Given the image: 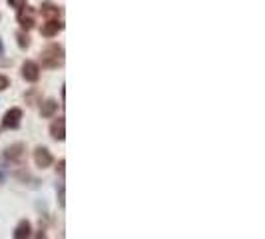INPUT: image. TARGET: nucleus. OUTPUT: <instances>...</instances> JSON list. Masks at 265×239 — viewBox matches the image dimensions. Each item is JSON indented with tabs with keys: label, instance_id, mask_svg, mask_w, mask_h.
<instances>
[{
	"label": "nucleus",
	"instance_id": "4",
	"mask_svg": "<svg viewBox=\"0 0 265 239\" xmlns=\"http://www.w3.org/2000/svg\"><path fill=\"white\" fill-rule=\"evenodd\" d=\"M18 24L24 28V30H30L32 26H34V10L32 8H20V12H18Z\"/></svg>",
	"mask_w": 265,
	"mask_h": 239
},
{
	"label": "nucleus",
	"instance_id": "9",
	"mask_svg": "<svg viewBox=\"0 0 265 239\" xmlns=\"http://www.w3.org/2000/svg\"><path fill=\"white\" fill-rule=\"evenodd\" d=\"M14 237H16V239L30 237V223H28L26 219H24V221H20V223L16 225V229H14Z\"/></svg>",
	"mask_w": 265,
	"mask_h": 239
},
{
	"label": "nucleus",
	"instance_id": "14",
	"mask_svg": "<svg viewBox=\"0 0 265 239\" xmlns=\"http://www.w3.org/2000/svg\"><path fill=\"white\" fill-rule=\"evenodd\" d=\"M6 2H8L12 8H18V10H20V8L26 4V0H6Z\"/></svg>",
	"mask_w": 265,
	"mask_h": 239
},
{
	"label": "nucleus",
	"instance_id": "13",
	"mask_svg": "<svg viewBox=\"0 0 265 239\" xmlns=\"http://www.w3.org/2000/svg\"><path fill=\"white\" fill-rule=\"evenodd\" d=\"M6 175H8V167H6V164L2 160H0V184L6 179Z\"/></svg>",
	"mask_w": 265,
	"mask_h": 239
},
{
	"label": "nucleus",
	"instance_id": "17",
	"mask_svg": "<svg viewBox=\"0 0 265 239\" xmlns=\"http://www.w3.org/2000/svg\"><path fill=\"white\" fill-rule=\"evenodd\" d=\"M64 166H66V162L60 160V164H58V171H60V175H64Z\"/></svg>",
	"mask_w": 265,
	"mask_h": 239
},
{
	"label": "nucleus",
	"instance_id": "11",
	"mask_svg": "<svg viewBox=\"0 0 265 239\" xmlns=\"http://www.w3.org/2000/svg\"><path fill=\"white\" fill-rule=\"evenodd\" d=\"M56 110H58V104H56L54 100H46V102L42 104V108H40V112H42L44 118H52V116L56 114Z\"/></svg>",
	"mask_w": 265,
	"mask_h": 239
},
{
	"label": "nucleus",
	"instance_id": "1",
	"mask_svg": "<svg viewBox=\"0 0 265 239\" xmlns=\"http://www.w3.org/2000/svg\"><path fill=\"white\" fill-rule=\"evenodd\" d=\"M42 64L46 68H58L64 64V48L58 44H50L44 52H42Z\"/></svg>",
	"mask_w": 265,
	"mask_h": 239
},
{
	"label": "nucleus",
	"instance_id": "7",
	"mask_svg": "<svg viewBox=\"0 0 265 239\" xmlns=\"http://www.w3.org/2000/svg\"><path fill=\"white\" fill-rule=\"evenodd\" d=\"M40 12H42V16L46 20H58V16H60V8H58L56 4H52V2H44Z\"/></svg>",
	"mask_w": 265,
	"mask_h": 239
},
{
	"label": "nucleus",
	"instance_id": "2",
	"mask_svg": "<svg viewBox=\"0 0 265 239\" xmlns=\"http://www.w3.org/2000/svg\"><path fill=\"white\" fill-rule=\"evenodd\" d=\"M20 122H22V110H20V108L8 110V112L4 114V118H2V126H4L6 130H16V128H20Z\"/></svg>",
	"mask_w": 265,
	"mask_h": 239
},
{
	"label": "nucleus",
	"instance_id": "8",
	"mask_svg": "<svg viewBox=\"0 0 265 239\" xmlns=\"http://www.w3.org/2000/svg\"><path fill=\"white\" fill-rule=\"evenodd\" d=\"M62 30V24L58 22V20H48L44 26H42V34L44 36H54V34H58Z\"/></svg>",
	"mask_w": 265,
	"mask_h": 239
},
{
	"label": "nucleus",
	"instance_id": "18",
	"mask_svg": "<svg viewBox=\"0 0 265 239\" xmlns=\"http://www.w3.org/2000/svg\"><path fill=\"white\" fill-rule=\"evenodd\" d=\"M0 54H2V44H0Z\"/></svg>",
	"mask_w": 265,
	"mask_h": 239
},
{
	"label": "nucleus",
	"instance_id": "6",
	"mask_svg": "<svg viewBox=\"0 0 265 239\" xmlns=\"http://www.w3.org/2000/svg\"><path fill=\"white\" fill-rule=\"evenodd\" d=\"M34 162L38 167H48L52 164V154L48 152L46 147H36V152H34Z\"/></svg>",
	"mask_w": 265,
	"mask_h": 239
},
{
	"label": "nucleus",
	"instance_id": "10",
	"mask_svg": "<svg viewBox=\"0 0 265 239\" xmlns=\"http://www.w3.org/2000/svg\"><path fill=\"white\" fill-rule=\"evenodd\" d=\"M22 152H24V145L22 143H14L6 149V158L8 160H20L22 158Z\"/></svg>",
	"mask_w": 265,
	"mask_h": 239
},
{
	"label": "nucleus",
	"instance_id": "5",
	"mask_svg": "<svg viewBox=\"0 0 265 239\" xmlns=\"http://www.w3.org/2000/svg\"><path fill=\"white\" fill-rule=\"evenodd\" d=\"M50 134H52V138L58 140V142H62V140L66 138V122H64V118H58L56 122L50 126Z\"/></svg>",
	"mask_w": 265,
	"mask_h": 239
},
{
	"label": "nucleus",
	"instance_id": "3",
	"mask_svg": "<svg viewBox=\"0 0 265 239\" xmlns=\"http://www.w3.org/2000/svg\"><path fill=\"white\" fill-rule=\"evenodd\" d=\"M22 76L24 80L28 82H36L40 78V68L36 62H32V60H26V62L22 64Z\"/></svg>",
	"mask_w": 265,
	"mask_h": 239
},
{
	"label": "nucleus",
	"instance_id": "15",
	"mask_svg": "<svg viewBox=\"0 0 265 239\" xmlns=\"http://www.w3.org/2000/svg\"><path fill=\"white\" fill-rule=\"evenodd\" d=\"M58 201H60V207L66 205V199H64V186L58 188Z\"/></svg>",
	"mask_w": 265,
	"mask_h": 239
},
{
	"label": "nucleus",
	"instance_id": "16",
	"mask_svg": "<svg viewBox=\"0 0 265 239\" xmlns=\"http://www.w3.org/2000/svg\"><path fill=\"white\" fill-rule=\"evenodd\" d=\"M8 84H10V80H8L6 76L0 74V90H6V88H8Z\"/></svg>",
	"mask_w": 265,
	"mask_h": 239
},
{
	"label": "nucleus",
	"instance_id": "12",
	"mask_svg": "<svg viewBox=\"0 0 265 239\" xmlns=\"http://www.w3.org/2000/svg\"><path fill=\"white\" fill-rule=\"evenodd\" d=\"M16 38H18V46H20V48H28V46H30V38H28L24 32H18Z\"/></svg>",
	"mask_w": 265,
	"mask_h": 239
}]
</instances>
